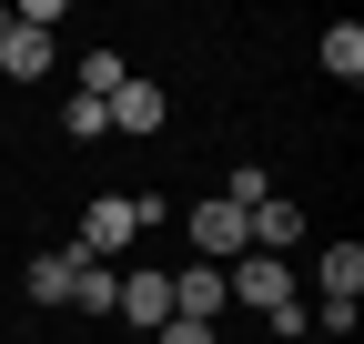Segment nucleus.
<instances>
[{
	"label": "nucleus",
	"instance_id": "nucleus-1",
	"mask_svg": "<svg viewBox=\"0 0 364 344\" xmlns=\"http://www.w3.org/2000/svg\"><path fill=\"white\" fill-rule=\"evenodd\" d=\"M223 294L253 304V314H284L294 304V264H284V253H233V264H223Z\"/></svg>",
	"mask_w": 364,
	"mask_h": 344
},
{
	"label": "nucleus",
	"instance_id": "nucleus-2",
	"mask_svg": "<svg viewBox=\"0 0 364 344\" xmlns=\"http://www.w3.org/2000/svg\"><path fill=\"white\" fill-rule=\"evenodd\" d=\"M132 233H142V203H132V193H91V213H81V264H112V253L132 243Z\"/></svg>",
	"mask_w": 364,
	"mask_h": 344
},
{
	"label": "nucleus",
	"instance_id": "nucleus-3",
	"mask_svg": "<svg viewBox=\"0 0 364 344\" xmlns=\"http://www.w3.org/2000/svg\"><path fill=\"white\" fill-rule=\"evenodd\" d=\"M193 243H203V264L223 274L233 253H253V223H243V213L223 203V193H203V203H193Z\"/></svg>",
	"mask_w": 364,
	"mask_h": 344
},
{
	"label": "nucleus",
	"instance_id": "nucleus-4",
	"mask_svg": "<svg viewBox=\"0 0 364 344\" xmlns=\"http://www.w3.org/2000/svg\"><path fill=\"white\" fill-rule=\"evenodd\" d=\"M243 223H253V253H294V243H304V203H294V193H263Z\"/></svg>",
	"mask_w": 364,
	"mask_h": 344
},
{
	"label": "nucleus",
	"instance_id": "nucleus-5",
	"mask_svg": "<svg viewBox=\"0 0 364 344\" xmlns=\"http://www.w3.org/2000/svg\"><path fill=\"white\" fill-rule=\"evenodd\" d=\"M112 132H162V81H122V92L102 102Z\"/></svg>",
	"mask_w": 364,
	"mask_h": 344
},
{
	"label": "nucleus",
	"instance_id": "nucleus-6",
	"mask_svg": "<svg viewBox=\"0 0 364 344\" xmlns=\"http://www.w3.org/2000/svg\"><path fill=\"white\" fill-rule=\"evenodd\" d=\"M223 304H233V294H223V274H213V264H193V274H172V314H182V324H213Z\"/></svg>",
	"mask_w": 364,
	"mask_h": 344
},
{
	"label": "nucleus",
	"instance_id": "nucleus-7",
	"mask_svg": "<svg viewBox=\"0 0 364 344\" xmlns=\"http://www.w3.org/2000/svg\"><path fill=\"white\" fill-rule=\"evenodd\" d=\"M314 284H324V304H354L364 294V243H324L314 253Z\"/></svg>",
	"mask_w": 364,
	"mask_h": 344
},
{
	"label": "nucleus",
	"instance_id": "nucleus-8",
	"mask_svg": "<svg viewBox=\"0 0 364 344\" xmlns=\"http://www.w3.org/2000/svg\"><path fill=\"white\" fill-rule=\"evenodd\" d=\"M112 314H132V324L162 334V324H172V274H122V304H112Z\"/></svg>",
	"mask_w": 364,
	"mask_h": 344
},
{
	"label": "nucleus",
	"instance_id": "nucleus-9",
	"mask_svg": "<svg viewBox=\"0 0 364 344\" xmlns=\"http://www.w3.org/2000/svg\"><path fill=\"white\" fill-rule=\"evenodd\" d=\"M0 71H11V81H41V71H51V41L21 31L11 11H0Z\"/></svg>",
	"mask_w": 364,
	"mask_h": 344
},
{
	"label": "nucleus",
	"instance_id": "nucleus-10",
	"mask_svg": "<svg viewBox=\"0 0 364 344\" xmlns=\"http://www.w3.org/2000/svg\"><path fill=\"white\" fill-rule=\"evenodd\" d=\"M31 294H41V304H71V284H81V253L61 243V253H31V274H21Z\"/></svg>",
	"mask_w": 364,
	"mask_h": 344
},
{
	"label": "nucleus",
	"instance_id": "nucleus-11",
	"mask_svg": "<svg viewBox=\"0 0 364 344\" xmlns=\"http://www.w3.org/2000/svg\"><path fill=\"white\" fill-rule=\"evenodd\" d=\"M122 81H132V71H122V51H112V41H102V51H81V102H112Z\"/></svg>",
	"mask_w": 364,
	"mask_h": 344
},
{
	"label": "nucleus",
	"instance_id": "nucleus-12",
	"mask_svg": "<svg viewBox=\"0 0 364 344\" xmlns=\"http://www.w3.org/2000/svg\"><path fill=\"white\" fill-rule=\"evenodd\" d=\"M314 51H324V71H334V81H354V71H364V31H354V21H334Z\"/></svg>",
	"mask_w": 364,
	"mask_h": 344
},
{
	"label": "nucleus",
	"instance_id": "nucleus-13",
	"mask_svg": "<svg viewBox=\"0 0 364 344\" xmlns=\"http://www.w3.org/2000/svg\"><path fill=\"white\" fill-rule=\"evenodd\" d=\"M71 304H81V314H112V304H122V274H112V264H81Z\"/></svg>",
	"mask_w": 364,
	"mask_h": 344
},
{
	"label": "nucleus",
	"instance_id": "nucleus-14",
	"mask_svg": "<svg viewBox=\"0 0 364 344\" xmlns=\"http://www.w3.org/2000/svg\"><path fill=\"white\" fill-rule=\"evenodd\" d=\"M61 132H71V142H102L112 122H102V102H71V112H61Z\"/></svg>",
	"mask_w": 364,
	"mask_h": 344
},
{
	"label": "nucleus",
	"instance_id": "nucleus-15",
	"mask_svg": "<svg viewBox=\"0 0 364 344\" xmlns=\"http://www.w3.org/2000/svg\"><path fill=\"white\" fill-rule=\"evenodd\" d=\"M162 344H213V324H182V314H172V324H162Z\"/></svg>",
	"mask_w": 364,
	"mask_h": 344
}]
</instances>
